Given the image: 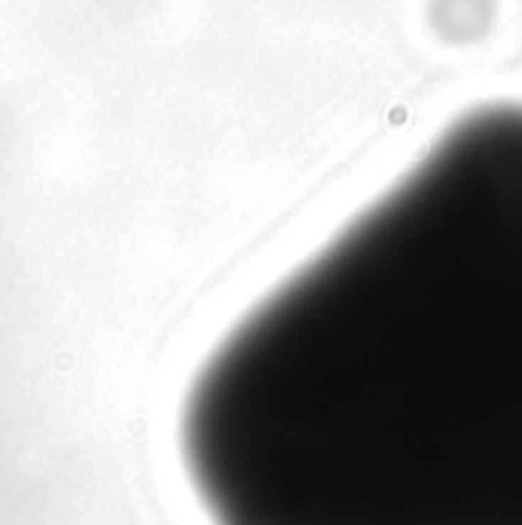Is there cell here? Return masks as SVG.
<instances>
[{"label":"cell","instance_id":"cell-1","mask_svg":"<svg viewBox=\"0 0 522 525\" xmlns=\"http://www.w3.org/2000/svg\"><path fill=\"white\" fill-rule=\"evenodd\" d=\"M214 525H522V101L449 119L199 369Z\"/></svg>","mask_w":522,"mask_h":525}]
</instances>
